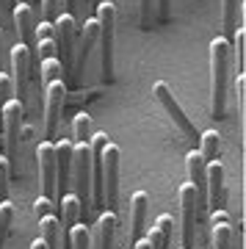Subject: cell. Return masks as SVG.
Masks as SVG:
<instances>
[{"label":"cell","mask_w":246,"mask_h":249,"mask_svg":"<svg viewBox=\"0 0 246 249\" xmlns=\"http://www.w3.org/2000/svg\"><path fill=\"white\" fill-rule=\"evenodd\" d=\"M64 0H42V17L44 22H55V19L64 14Z\"/></svg>","instance_id":"cell-29"},{"label":"cell","mask_w":246,"mask_h":249,"mask_svg":"<svg viewBox=\"0 0 246 249\" xmlns=\"http://www.w3.org/2000/svg\"><path fill=\"white\" fill-rule=\"evenodd\" d=\"M67 94L70 86L61 78L44 86V142L58 139V127H61V114L67 106Z\"/></svg>","instance_id":"cell-5"},{"label":"cell","mask_w":246,"mask_h":249,"mask_svg":"<svg viewBox=\"0 0 246 249\" xmlns=\"http://www.w3.org/2000/svg\"><path fill=\"white\" fill-rule=\"evenodd\" d=\"M11 94H14V80H11L9 72L0 70V116H3V108L9 106L11 100H14Z\"/></svg>","instance_id":"cell-28"},{"label":"cell","mask_w":246,"mask_h":249,"mask_svg":"<svg viewBox=\"0 0 246 249\" xmlns=\"http://www.w3.org/2000/svg\"><path fill=\"white\" fill-rule=\"evenodd\" d=\"M72 133H75V144H91L94 124H91V116L86 111L75 114V119H72Z\"/></svg>","instance_id":"cell-23"},{"label":"cell","mask_w":246,"mask_h":249,"mask_svg":"<svg viewBox=\"0 0 246 249\" xmlns=\"http://www.w3.org/2000/svg\"><path fill=\"white\" fill-rule=\"evenodd\" d=\"M235 31H238V0H224V34L232 36Z\"/></svg>","instance_id":"cell-27"},{"label":"cell","mask_w":246,"mask_h":249,"mask_svg":"<svg viewBox=\"0 0 246 249\" xmlns=\"http://www.w3.org/2000/svg\"><path fill=\"white\" fill-rule=\"evenodd\" d=\"M119 160H122L119 147L108 142L103 147V205L105 211H116V202H119Z\"/></svg>","instance_id":"cell-7"},{"label":"cell","mask_w":246,"mask_h":249,"mask_svg":"<svg viewBox=\"0 0 246 249\" xmlns=\"http://www.w3.org/2000/svg\"><path fill=\"white\" fill-rule=\"evenodd\" d=\"M0 58H3V28H0Z\"/></svg>","instance_id":"cell-40"},{"label":"cell","mask_w":246,"mask_h":249,"mask_svg":"<svg viewBox=\"0 0 246 249\" xmlns=\"http://www.w3.org/2000/svg\"><path fill=\"white\" fill-rule=\"evenodd\" d=\"M36 55H39V61H44V58H53L55 53V45H53V39H42V42H36Z\"/></svg>","instance_id":"cell-32"},{"label":"cell","mask_w":246,"mask_h":249,"mask_svg":"<svg viewBox=\"0 0 246 249\" xmlns=\"http://www.w3.org/2000/svg\"><path fill=\"white\" fill-rule=\"evenodd\" d=\"M53 144H55V196L61 199L64 188L70 186L72 178V150H75V144L70 139H61V142Z\"/></svg>","instance_id":"cell-13"},{"label":"cell","mask_w":246,"mask_h":249,"mask_svg":"<svg viewBox=\"0 0 246 249\" xmlns=\"http://www.w3.org/2000/svg\"><path fill=\"white\" fill-rule=\"evenodd\" d=\"M235 45H229L232 47V50H235V58H238V75H241V72H244V50H246V34L244 31H241V28H238L235 34Z\"/></svg>","instance_id":"cell-31"},{"label":"cell","mask_w":246,"mask_h":249,"mask_svg":"<svg viewBox=\"0 0 246 249\" xmlns=\"http://www.w3.org/2000/svg\"><path fill=\"white\" fill-rule=\"evenodd\" d=\"M199 155L205 158V163L219 160V155H221V136H219V130H205L202 133V139H199Z\"/></svg>","instance_id":"cell-21"},{"label":"cell","mask_w":246,"mask_h":249,"mask_svg":"<svg viewBox=\"0 0 246 249\" xmlns=\"http://www.w3.org/2000/svg\"><path fill=\"white\" fill-rule=\"evenodd\" d=\"M58 227H61L58 219L50 216V213L39 219V238L44 241V247H47V249H58V247H61V244H58Z\"/></svg>","instance_id":"cell-22"},{"label":"cell","mask_w":246,"mask_h":249,"mask_svg":"<svg viewBox=\"0 0 246 249\" xmlns=\"http://www.w3.org/2000/svg\"><path fill=\"white\" fill-rule=\"evenodd\" d=\"M22 119H25V106L19 100H11L3 108L0 116V130H3V142H6V160L11 166V175L19 169V142H22Z\"/></svg>","instance_id":"cell-3"},{"label":"cell","mask_w":246,"mask_h":249,"mask_svg":"<svg viewBox=\"0 0 246 249\" xmlns=\"http://www.w3.org/2000/svg\"><path fill=\"white\" fill-rule=\"evenodd\" d=\"M61 61L58 58H44V61H39V83H42V89L47 86V83H53V80L61 78Z\"/></svg>","instance_id":"cell-24"},{"label":"cell","mask_w":246,"mask_h":249,"mask_svg":"<svg viewBox=\"0 0 246 249\" xmlns=\"http://www.w3.org/2000/svg\"><path fill=\"white\" fill-rule=\"evenodd\" d=\"M147 208H150V194H147V191H136V194L130 196V247L139 238H144Z\"/></svg>","instance_id":"cell-17"},{"label":"cell","mask_w":246,"mask_h":249,"mask_svg":"<svg viewBox=\"0 0 246 249\" xmlns=\"http://www.w3.org/2000/svg\"><path fill=\"white\" fill-rule=\"evenodd\" d=\"M97 25H100V72H103V83H114V28H116V6L111 0H100L97 3Z\"/></svg>","instance_id":"cell-2"},{"label":"cell","mask_w":246,"mask_h":249,"mask_svg":"<svg viewBox=\"0 0 246 249\" xmlns=\"http://www.w3.org/2000/svg\"><path fill=\"white\" fill-rule=\"evenodd\" d=\"M31 249H47V247H44V241H42V238H36L34 244H31Z\"/></svg>","instance_id":"cell-38"},{"label":"cell","mask_w":246,"mask_h":249,"mask_svg":"<svg viewBox=\"0 0 246 249\" xmlns=\"http://www.w3.org/2000/svg\"><path fill=\"white\" fill-rule=\"evenodd\" d=\"M180 211H183V249H193V238H196V219H199V194L191 183L180 186Z\"/></svg>","instance_id":"cell-8"},{"label":"cell","mask_w":246,"mask_h":249,"mask_svg":"<svg viewBox=\"0 0 246 249\" xmlns=\"http://www.w3.org/2000/svg\"><path fill=\"white\" fill-rule=\"evenodd\" d=\"M14 216H17V211H14V205H11L9 199H6V202H0V249H3L6 238H9L11 224H14Z\"/></svg>","instance_id":"cell-25"},{"label":"cell","mask_w":246,"mask_h":249,"mask_svg":"<svg viewBox=\"0 0 246 249\" xmlns=\"http://www.w3.org/2000/svg\"><path fill=\"white\" fill-rule=\"evenodd\" d=\"M36 163H39V175H42V188L50 202L55 196V144L53 142H39L36 144Z\"/></svg>","instance_id":"cell-11"},{"label":"cell","mask_w":246,"mask_h":249,"mask_svg":"<svg viewBox=\"0 0 246 249\" xmlns=\"http://www.w3.org/2000/svg\"><path fill=\"white\" fill-rule=\"evenodd\" d=\"M97 36H100V25H97V19H86L83 28H80V45L75 50V58H72V78H80L83 72H86V64H88V55L94 50L97 45Z\"/></svg>","instance_id":"cell-12"},{"label":"cell","mask_w":246,"mask_h":249,"mask_svg":"<svg viewBox=\"0 0 246 249\" xmlns=\"http://www.w3.org/2000/svg\"><path fill=\"white\" fill-rule=\"evenodd\" d=\"M34 34H36V42H42V39H53V22H44L42 19Z\"/></svg>","instance_id":"cell-34"},{"label":"cell","mask_w":246,"mask_h":249,"mask_svg":"<svg viewBox=\"0 0 246 249\" xmlns=\"http://www.w3.org/2000/svg\"><path fill=\"white\" fill-rule=\"evenodd\" d=\"M205 199L211 205V211L224 208V166H221V160H213L205 169Z\"/></svg>","instance_id":"cell-14"},{"label":"cell","mask_w":246,"mask_h":249,"mask_svg":"<svg viewBox=\"0 0 246 249\" xmlns=\"http://www.w3.org/2000/svg\"><path fill=\"white\" fill-rule=\"evenodd\" d=\"M232 47L224 36H216L211 42V116L224 119L227 116V75Z\"/></svg>","instance_id":"cell-1"},{"label":"cell","mask_w":246,"mask_h":249,"mask_svg":"<svg viewBox=\"0 0 246 249\" xmlns=\"http://www.w3.org/2000/svg\"><path fill=\"white\" fill-rule=\"evenodd\" d=\"M205 169H208V163H205V158L199 155V150H191L188 155H185V172H188V183L196 188L199 199H205Z\"/></svg>","instance_id":"cell-19"},{"label":"cell","mask_w":246,"mask_h":249,"mask_svg":"<svg viewBox=\"0 0 246 249\" xmlns=\"http://www.w3.org/2000/svg\"><path fill=\"white\" fill-rule=\"evenodd\" d=\"M34 0H14V6H31Z\"/></svg>","instance_id":"cell-39"},{"label":"cell","mask_w":246,"mask_h":249,"mask_svg":"<svg viewBox=\"0 0 246 249\" xmlns=\"http://www.w3.org/2000/svg\"><path fill=\"white\" fill-rule=\"evenodd\" d=\"M75 39H78V22L72 14L64 11L61 17L53 22V45L55 53L61 55V70L72 78V58H75Z\"/></svg>","instance_id":"cell-6"},{"label":"cell","mask_w":246,"mask_h":249,"mask_svg":"<svg viewBox=\"0 0 246 249\" xmlns=\"http://www.w3.org/2000/svg\"><path fill=\"white\" fill-rule=\"evenodd\" d=\"M211 241L213 249H232V222H229V213L221 208V211H211Z\"/></svg>","instance_id":"cell-18"},{"label":"cell","mask_w":246,"mask_h":249,"mask_svg":"<svg viewBox=\"0 0 246 249\" xmlns=\"http://www.w3.org/2000/svg\"><path fill=\"white\" fill-rule=\"evenodd\" d=\"M116 227H119L116 213L114 211H103L97 216L94 227H91V249H114Z\"/></svg>","instance_id":"cell-15"},{"label":"cell","mask_w":246,"mask_h":249,"mask_svg":"<svg viewBox=\"0 0 246 249\" xmlns=\"http://www.w3.org/2000/svg\"><path fill=\"white\" fill-rule=\"evenodd\" d=\"M133 249H150V244H147V238H139L133 244Z\"/></svg>","instance_id":"cell-37"},{"label":"cell","mask_w":246,"mask_h":249,"mask_svg":"<svg viewBox=\"0 0 246 249\" xmlns=\"http://www.w3.org/2000/svg\"><path fill=\"white\" fill-rule=\"evenodd\" d=\"M9 183H11V166L6 155H0V202L9 199Z\"/></svg>","instance_id":"cell-30"},{"label":"cell","mask_w":246,"mask_h":249,"mask_svg":"<svg viewBox=\"0 0 246 249\" xmlns=\"http://www.w3.org/2000/svg\"><path fill=\"white\" fill-rule=\"evenodd\" d=\"M14 31L19 36V45H25L31 53L36 47V17H34V9L31 6H14Z\"/></svg>","instance_id":"cell-16"},{"label":"cell","mask_w":246,"mask_h":249,"mask_svg":"<svg viewBox=\"0 0 246 249\" xmlns=\"http://www.w3.org/2000/svg\"><path fill=\"white\" fill-rule=\"evenodd\" d=\"M88 3H94V6H97V3H100V0H88Z\"/></svg>","instance_id":"cell-42"},{"label":"cell","mask_w":246,"mask_h":249,"mask_svg":"<svg viewBox=\"0 0 246 249\" xmlns=\"http://www.w3.org/2000/svg\"><path fill=\"white\" fill-rule=\"evenodd\" d=\"M152 94L158 97V103L163 106V111H166L169 116H172V122L177 124V130L185 136V139H196V127H193V122L185 116V111H183V106L175 100V94H172V86L169 83H163V80H158L155 86H152Z\"/></svg>","instance_id":"cell-9"},{"label":"cell","mask_w":246,"mask_h":249,"mask_svg":"<svg viewBox=\"0 0 246 249\" xmlns=\"http://www.w3.org/2000/svg\"><path fill=\"white\" fill-rule=\"evenodd\" d=\"M139 11H141V25H150V11H152V0H139Z\"/></svg>","instance_id":"cell-35"},{"label":"cell","mask_w":246,"mask_h":249,"mask_svg":"<svg viewBox=\"0 0 246 249\" xmlns=\"http://www.w3.org/2000/svg\"><path fill=\"white\" fill-rule=\"evenodd\" d=\"M72 183H75V196H78L80 208H83V219H86L88 211H91V144H75V150H72Z\"/></svg>","instance_id":"cell-4"},{"label":"cell","mask_w":246,"mask_h":249,"mask_svg":"<svg viewBox=\"0 0 246 249\" xmlns=\"http://www.w3.org/2000/svg\"><path fill=\"white\" fill-rule=\"evenodd\" d=\"M70 249H91V230L86 224H75L70 230Z\"/></svg>","instance_id":"cell-26"},{"label":"cell","mask_w":246,"mask_h":249,"mask_svg":"<svg viewBox=\"0 0 246 249\" xmlns=\"http://www.w3.org/2000/svg\"><path fill=\"white\" fill-rule=\"evenodd\" d=\"M172 227H175V219L169 213L158 216L155 219V227H152L144 238L150 244V249H169V241H172Z\"/></svg>","instance_id":"cell-20"},{"label":"cell","mask_w":246,"mask_h":249,"mask_svg":"<svg viewBox=\"0 0 246 249\" xmlns=\"http://www.w3.org/2000/svg\"><path fill=\"white\" fill-rule=\"evenodd\" d=\"M50 208H53V202H50L47 196H39V199L34 202V213L39 216V219H42V216H47V213H50Z\"/></svg>","instance_id":"cell-33"},{"label":"cell","mask_w":246,"mask_h":249,"mask_svg":"<svg viewBox=\"0 0 246 249\" xmlns=\"http://www.w3.org/2000/svg\"><path fill=\"white\" fill-rule=\"evenodd\" d=\"M9 61H11V72H14V78H11V80H17V100L25 106V100H28V83H31V61H34V53H31L25 45H19V42H17V45L11 47Z\"/></svg>","instance_id":"cell-10"},{"label":"cell","mask_w":246,"mask_h":249,"mask_svg":"<svg viewBox=\"0 0 246 249\" xmlns=\"http://www.w3.org/2000/svg\"><path fill=\"white\" fill-rule=\"evenodd\" d=\"M169 3H172V0H158V19L160 22L169 19Z\"/></svg>","instance_id":"cell-36"},{"label":"cell","mask_w":246,"mask_h":249,"mask_svg":"<svg viewBox=\"0 0 246 249\" xmlns=\"http://www.w3.org/2000/svg\"><path fill=\"white\" fill-rule=\"evenodd\" d=\"M64 6H75V0H64Z\"/></svg>","instance_id":"cell-41"}]
</instances>
